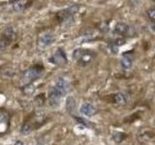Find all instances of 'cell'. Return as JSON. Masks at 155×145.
I'll use <instances>...</instances> for the list:
<instances>
[{
  "label": "cell",
  "mask_w": 155,
  "mask_h": 145,
  "mask_svg": "<svg viewBox=\"0 0 155 145\" xmlns=\"http://www.w3.org/2000/svg\"><path fill=\"white\" fill-rule=\"evenodd\" d=\"M79 6L78 5H73L72 7L68 8L66 10L59 12L57 14L58 21L63 27H69L71 24L74 22V14L78 12Z\"/></svg>",
  "instance_id": "cell-1"
},
{
  "label": "cell",
  "mask_w": 155,
  "mask_h": 145,
  "mask_svg": "<svg viewBox=\"0 0 155 145\" xmlns=\"http://www.w3.org/2000/svg\"><path fill=\"white\" fill-rule=\"evenodd\" d=\"M74 59L81 66H86L93 60V54L89 50L84 48H77L73 53Z\"/></svg>",
  "instance_id": "cell-2"
},
{
  "label": "cell",
  "mask_w": 155,
  "mask_h": 145,
  "mask_svg": "<svg viewBox=\"0 0 155 145\" xmlns=\"http://www.w3.org/2000/svg\"><path fill=\"white\" fill-rule=\"evenodd\" d=\"M43 71H44L43 67L39 66V65L29 68V69L23 74V76L21 79V82L23 83V85L30 84L33 80H35L38 79V77H40L42 76Z\"/></svg>",
  "instance_id": "cell-3"
},
{
  "label": "cell",
  "mask_w": 155,
  "mask_h": 145,
  "mask_svg": "<svg viewBox=\"0 0 155 145\" xmlns=\"http://www.w3.org/2000/svg\"><path fill=\"white\" fill-rule=\"evenodd\" d=\"M50 61H51V63H52L53 65L64 66L67 64L68 59H67L66 53L64 52V50H61V48H58V50L55 51L54 54L50 58Z\"/></svg>",
  "instance_id": "cell-4"
},
{
  "label": "cell",
  "mask_w": 155,
  "mask_h": 145,
  "mask_svg": "<svg viewBox=\"0 0 155 145\" xmlns=\"http://www.w3.org/2000/svg\"><path fill=\"white\" fill-rule=\"evenodd\" d=\"M54 41V37L53 34L51 32H44L42 33L38 38V46L40 48L44 50L48 47H50L51 44Z\"/></svg>",
  "instance_id": "cell-5"
},
{
  "label": "cell",
  "mask_w": 155,
  "mask_h": 145,
  "mask_svg": "<svg viewBox=\"0 0 155 145\" xmlns=\"http://www.w3.org/2000/svg\"><path fill=\"white\" fill-rule=\"evenodd\" d=\"M53 89H54L56 92H58L62 97H64L67 93L68 91H69L70 89V85L69 83H68V81L65 80L64 79H62V77H60V79H58L55 85L52 87Z\"/></svg>",
  "instance_id": "cell-6"
},
{
  "label": "cell",
  "mask_w": 155,
  "mask_h": 145,
  "mask_svg": "<svg viewBox=\"0 0 155 145\" xmlns=\"http://www.w3.org/2000/svg\"><path fill=\"white\" fill-rule=\"evenodd\" d=\"M61 99H62V96L53 88H51L50 93H48V105H50L52 108H57L58 106L60 105Z\"/></svg>",
  "instance_id": "cell-7"
},
{
  "label": "cell",
  "mask_w": 155,
  "mask_h": 145,
  "mask_svg": "<svg viewBox=\"0 0 155 145\" xmlns=\"http://www.w3.org/2000/svg\"><path fill=\"white\" fill-rule=\"evenodd\" d=\"M10 127V116L5 111H0V135L7 133Z\"/></svg>",
  "instance_id": "cell-8"
},
{
  "label": "cell",
  "mask_w": 155,
  "mask_h": 145,
  "mask_svg": "<svg viewBox=\"0 0 155 145\" xmlns=\"http://www.w3.org/2000/svg\"><path fill=\"white\" fill-rule=\"evenodd\" d=\"M96 111L95 106L89 103H85L81 106V113L85 117H91L96 113Z\"/></svg>",
  "instance_id": "cell-9"
},
{
  "label": "cell",
  "mask_w": 155,
  "mask_h": 145,
  "mask_svg": "<svg viewBox=\"0 0 155 145\" xmlns=\"http://www.w3.org/2000/svg\"><path fill=\"white\" fill-rule=\"evenodd\" d=\"M120 64L122 66L123 69L125 70H129L132 68L133 66V56L130 53H124L121 57L120 60Z\"/></svg>",
  "instance_id": "cell-10"
},
{
  "label": "cell",
  "mask_w": 155,
  "mask_h": 145,
  "mask_svg": "<svg viewBox=\"0 0 155 145\" xmlns=\"http://www.w3.org/2000/svg\"><path fill=\"white\" fill-rule=\"evenodd\" d=\"M114 32L116 35L119 36H126V34L129 32V26L128 24H126L124 22H117L115 24Z\"/></svg>",
  "instance_id": "cell-11"
},
{
  "label": "cell",
  "mask_w": 155,
  "mask_h": 145,
  "mask_svg": "<svg viewBox=\"0 0 155 145\" xmlns=\"http://www.w3.org/2000/svg\"><path fill=\"white\" fill-rule=\"evenodd\" d=\"M31 3L32 2H30V1H22V0H21V1H15V2H13V9L15 12L21 13V12L24 11V10H25Z\"/></svg>",
  "instance_id": "cell-12"
},
{
  "label": "cell",
  "mask_w": 155,
  "mask_h": 145,
  "mask_svg": "<svg viewBox=\"0 0 155 145\" xmlns=\"http://www.w3.org/2000/svg\"><path fill=\"white\" fill-rule=\"evenodd\" d=\"M66 109L69 113L73 114L77 109V102L74 97H68L66 100Z\"/></svg>",
  "instance_id": "cell-13"
},
{
  "label": "cell",
  "mask_w": 155,
  "mask_h": 145,
  "mask_svg": "<svg viewBox=\"0 0 155 145\" xmlns=\"http://www.w3.org/2000/svg\"><path fill=\"white\" fill-rule=\"evenodd\" d=\"M81 36L84 38V41L92 40V39H94L96 37V30L93 28H87V29H85V30L82 31Z\"/></svg>",
  "instance_id": "cell-14"
},
{
  "label": "cell",
  "mask_w": 155,
  "mask_h": 145,
  "mask_svg": "<svg viewBox=\"0 0 155 145\" xmlns=\"http://www.w3.org/2000/svg\"><path fill=\"white\" fill-rule=\"evenodd\" d=\"M114 103L117 105H125L126 103H127V99H126L124 94L117 93V94H115L114 97Z\"/></svg>",
  "instance_id": "cell-15"
},
{
  "label": "cell",
  "mask_w": 155,
  "mask_h": 145,
  "mask_svg": "<svg viewBox=\"0 0 155 145\" xmlns=\"http://www.w3.org/2000/svg\"><path fill=\"white\" fill-rule=\"evenodd\" d=\"M111 137H113V139L116 143H120V142H122L124 138L126 137V134L122 132H114Z\"/></svg>",
  "instance_id": "cell-16"
},
{
  "label": "cell",
  "mask_w": 155,
  "mask_h": 145,
  "mask_svg": "<svg viewBox=\"0 0 155 145\" xmlns=\"http://www.w3.org/2000/svg\"><path fill=\"white\" fill-rule=\"evenodd\" d=\"M2 35L5 36L6 38H8L10 41H13L14 39H15V37H16V32H15V30L12 27H7L4 30Z\"/></svg>",
  "instance_id": "cell-17"
},
{
  "label": "cell",
  "mask_w": 155,
  "mask_h": 145,
  "mask_svg": "<svg viewBox=\"0 0 155 145\" xmlns=\"http://www.w3.org/2000/svg\"><path fill=\"white\" fill-rule=\"evenodd\" d=\"M32 130H33V128L29 123H24L21 128V133L24 135L30 134L32 133Z\"/></svg>",
  "instance_id": "cell-18"
},
{
  "label": "cell",
  "mask_w": 155,
  "mask_h": 145,
  "mask_svg": "<svg viewBox=\"0 0 155 145\" xmlns=\"http://www.w3.org/2000/svg\"><path fill=\"white\" fill-rule=\"evenodd\" d=\"M12 41H10L8 38L2 35V37L0 38V50H4L9 47V45L11 44Z\"/></svg>",
  "instance_id": "cell-19"
},
{
  "label": "cell",
  "mask_w": 155,
  "mask_h": 145,
  "mask_svg": "<svg viewBox=\"0 0 155 145\" xmlns=\"http://www.w3.org/2000/svg\"><path fill=\"white\" fill-rule=\"evenodd\" d=\"M22 91L26 95H31V94L34 93V91H35V87H34V85L32 83L27 84V85H24L23 88H22Z\"/></svg>",
  "instance_id": "cell-20"
},
{
  "label": "cell",
  "mask_w": 155,
  "mask_h": 145,
  "mask_svg": "<svg viewBox=\"0 0 155 145\" xmlns=\"http://www.w3.org/2000/svg\"><path fill=\"white\" fill-rule=\"evenodd\" d=\"M108 48L110 53H113V54H117L118 51H119V47H117L116 45H114V44L113 42H110L109 46H108Z\"/></svg>",
  "instance_id": "cell-21"
},
{
  "label": "cell",
  "mask_w": 155,
  "mask_h": 145,
  "mask_svg": "<svg viewBox=\"0 0 155 145\" xmlns=\"http://www.w3.org/2000/svg\"><path fill=\"white\" fill-rule=\"evenodd\" d=\"M99 29L102 32H108L109 31V22L108 21H103L100 23L99 25Z\"/></svg>",
  "instance_id": "cell-22"
},
{
  "label": "cell",
  "mask_w": 155,
  "mask_h": 145,
  "mask_svg": "<svg viewBox=\"0 0 155 145\" xmlns=\"http://www.w3.org/2000/svg\"><path fill=\"white\" fill-rule=\"evenodd\" d=\"M147 16L151 19V21H155V7H152L147 10Z\"/></svg>",
  "instance_id": "cell-23"
},
{
  "label": "cell",
  "mask_w": 155,
  "mask_h": 145,
  "mask_svg": "<svg viewBox=\"0 0 155 145\" xmlns=\"http://www.w3.org/2000/svg\"><path fill=\"white\" fill-rule=\"evenodd\" d=\"M35 103L37 104V105H42L45 103V97H44V94H41L37 96L35 98Z\"/></svg>",
  "instance_id": "cell-24"
},
{
  "label": "cell",
  "mask_w": 155,
  "mask_h": 145,
  "mask_svg": "<svg viewBox=\"0 0 155 145\" xmlns=\"http://www.w3.org/2000/svg\"><path fill=\"white\" fill-rule=\"evenodd\" d=\"M111 42H113V43L114 44V45H116L117 47H120V46L124 45L125 40H123V39H121V38H118V39H115V40L111 41Z\"/></svg>",
  "instance_id": "cell-25"
},
{
  "label": "cell",
  "mask_w": 155,
  "mask_h": 145,
  "mask_svg": "<svg viewBox=\"0 0 155 145\" xmlns=\"http://www.w3.org/2000/svg\"><path fill=\"white\" fill-rule=\"evenodd\" d=\"M149 26H150V29H151L152 31L155 32V21H151V22H150Z\"/></svg>",
  "instance_id": "cell-26"
},
{
  "label": "cell",
  "mask_w": 155,
  "mask_h": 145,
  "mask_svg": "<svg viewBox=\"0 0 155 145\" xmlns=\"http://www.w3.org/2000/svg\"><path fill=\"white\" fill-rule=\"evenodd\" d=\"M14 145H25V144H24V142H23V141H21V140H18V141L15 142V144H14Z\"/></svg>",
  "instance_id": "cell-27"
}]
</instances>
